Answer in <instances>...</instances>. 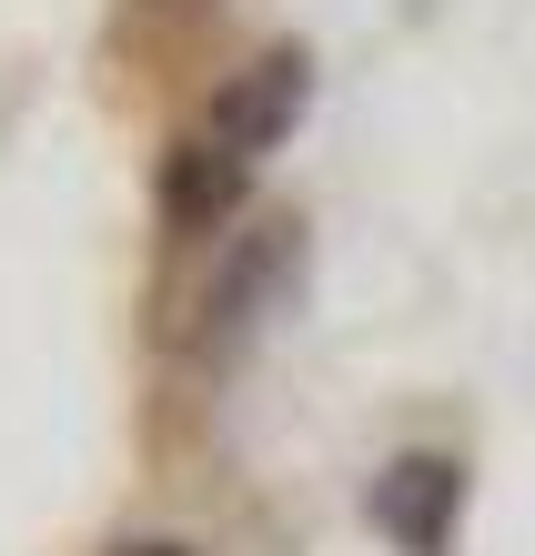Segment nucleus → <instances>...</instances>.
I'll return each mask as SVG.
<instances>
[{
    "label": "nucleus",
    "instance_id": "2",
    "mask_svg": "<svg viewBox=\"0 0 535 556\" xmlns=\"http://www.w3.org/2000/svg\"><path fill=\"white\" fill-rule=\"evenodd\" d=\"M304 102H314V51H304V41H273V51H253L243 72H232V81L213 91L203 132H213V142H232L243 162H263L273 142H293Z\"/></svg>",
    "mask_w": 535,
    "mask_h": 556
},
{
    "label": "nucleus",
    "instance_id": "1",
    "mask_svg": "<svg viewBox=\"0 0 535 556\" xmlns=\"http://www.w3.org/2000/svg\"><path fill=\"white\" fill-rule=\"evenodd\" d=\"M293 264H304V233H293V223H253V233H232V243H222V264H213V283H203L192 354H203V365H232V354H243L263 324H273Z\"/></svg>",
    "mask_w": 535,
    "mask_h": 556
},
{
    "label": "nucleus",
    "instance_id": "5",
    "mask_svg": "<svg viewBox=\"0 0 535 556\" xmlns=\"http://www.w3.org/2000/svg\"><path fill=\"white\" fill-rule=\"evenodd\" d=\"M112 556H192V546H182V536H122Z\"/></svg>",
    "mask_w": 535,
    "mask_h": 556
},
{
    "label": "nucleus",
    "instance_id": "3",
    "mask_svg": "<svg viewBox=\"0 0 535 556\" xmlns=\"http://www.w3.org/2000/svg\"><path fill=\"white\" fill-rule=\"evenodd\" d=\"M253 173L263 162H243L232 142H213L203 122H192V132L162 152V233H182V243H213V233H232V223H243V203H253Z\"/></svg>",
    "mask_w": 535,
    "mask_h": 556
},
{
    "label": "nucleus",
    "instance_id": "4",
    "mask_svg": "<svg viewBox=\"0 0 535 556\" xmlns=\"http://www.w3.org/2000/svg\"><path fill=\"white\" fill-rule=\"evenodd\" d=\"M364 516H374L384 546L445 556L455 546V516H464V466H455V455H394V466L364 485Z\"/></svg>",
    "mask_w": 535,
    "mask_h": 556
}]
</instances>
